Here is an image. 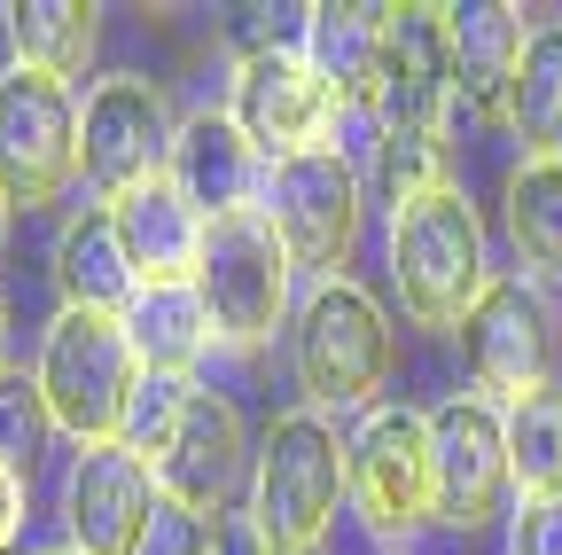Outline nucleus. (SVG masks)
Listing matches in <instances>:
<instances>
[{"mask_svg": "<svg viewBox=\"0 0 562 555\" xmlns=\"http://www.w3.org/2000/svg\"><path fill=\"white\" fill-rule=\"evenodd\" d=\"M336 501H351V462L321 407L273 414L258 462H250V524L266 532L273 555H313L321 532L336 524Z\"/></svg>", "mask_w": 562, "mask_h": 555, "instance_id": "1", "label": "nucleus"}, {"mask_svg": "<svg viewBox=\"0 0 562 555\" xmlns=\"http://www.w3.org/2000/svg\"><path fill=\"white\" fill-rule=\"evenodd\" d=\"M391 282H398V313L414 329H461L469 306L492 290L484 227L453 180L430 196L391 203Z\"/></svg>", "mask_w": 562, "mask_h": 555, "instance_id": "2", "label": "nucleus"}, {"mask_svg": "<svg viewBox=\"0 0 562 555\" xmlns=\"http://www.w3.org/2000/svg\"><path fill=\"white\" fill-rule=\"evenodd\" d=\"M55 431H70L79 446H110L125 439V414H133V391H140V360L125 344V321L117 313H55L47 336H40V368H32Z\"/></svg>", "mask_w": 562, "mask_h": 555, "instance_id": "3", "label": "nucleus"}, {"mask_svg": "<svg viewBox=\"0 0 562 555\" xmlns=\"http://www.w3.org/2000/svg\"><path fill=\"white\" fill-rule=\"evenodd\" d=\"M297 384H305V407L321 414H344V407H375V391H391V368H398V329L391 313L375 306V290L344 282H321L305 306H297Z\"/></svg>", "mask_w": 562, "mask_h": 555, "instance_id": "4", "label": "nucleus"}, {"mask_svg": "<svg viewBox=\"0 0 562 555\" xmlns=\"http://www.w3.org/2000/svg\"><path fill=\"white\" fill-rule=\"evenodd\" d=\"M266 227L281 235L297 274H321V282H344L351 251H360V220H368V196H360V165L344 149H305V157H281L266 165V196H258Z\"/></svg>", "mask_w": 562, "mask_h": 555, "instance_id": "5", "label": "nucleus"}, {"mask_svg": "<svg viewBox=\"0 0 562 555\" xmlns=\"http://www.w3.org/2000/svg\"><path fill=\"white\" fill-rule=\"evenodd\" d=\"M290 282H297V266L281 251V235L266 227V212L211 220L203 266H195V298H203L211 336H220L227 353H258V344L290 321Z\"/></svg>", "mask_w": 562, "mask_h": 555, "instance_id": "6", "label": "nucleus"}, {"mask_svg": "<svg viewBox=\"0 0 562 555\" xmlns=\"http://www.w3.org/2000/svg\"><path fill=\"white\" fill-rule=\"evenodd\" d=\"M172 142H180V118H172L157 79L117 71V79L87 87V102H79V180L102 203H125L133 188L165 180L172 173Z\"/></svg>", "mask_w": 562, "mask_h": 555, "instance_id": "7", "label": "nucleus"}, {"mask_svg": "<svg viewBox=\"0 0 562 555\" xmlns=\"http://www.w3.org/2000/svg\"><path fill=\"white\" fill-rule=\"evenodd\" d=\"M351 462V509L375 540H406L438 524V462H430V414L414 407H368L344 439Z\"/></svg>", "mask_w": 562, "mask_h": 555, "instance_id": "8", "label": "nucleus"}, {"mask_svg": "<svg viewBox=\"0 0 562 555\" xmlns=\"http://www.w3.org/2000/svg\"><path fill=\"white\" fill-rule=\"evenodd\" d=\"M79 180V102L47 71H0V196L9 212H47Z\"/></svg>", "mask_w": 562, "mask_h": 555, "instance_id": "9", "label": "nucleus"}, {"mask_svg": "<svg viewBox=\"0 0 562 555\" xmlns=\"http://www.w3.org/2000/svg\"><path fill=\"white\" fill-rule=\"evenodd\" d=\"M430 462H438V524L484 532L508 517L516 469H508V414L484 391H453L430 407Z\"/></svg>", "mask_w": 562, "mask_h": 555, "instance_id": "10", "label": "nucleus"}, {"mask_svg": "<svg viewBox=\"0 0 562 555\" xmlns=\"http://www.w3.org/2000/svg\"><path fill=\"white\" fill-rule=\"evenodd\" d=\"M336 118H344V102L328 95V79L313 71L305 47H281V40L243 47V63H235V125L258 142L266 165L328 149Z\"/></svg>", "mask_w": 562, "mask_h": 555, "instance_id": "11", "label": "nucleus"}, {"mask_svg": "<svg viewBox=\"0 0 562 555\" xmlns=\"http://www.w3.org/2000/svg\"><path fill=\"white\" fill-rule=\"evenodd\" d=\"M461 336V368L484 399H531L547 391L554 376V336H547V306L516 282V274H492V290L469 306V321L453 329Z\"/></svg>", "mask_w": 562, "mask_h": 555, "instance_id": "12", "label": "nucleus"}, {"mask_svg": "<svg viewBox=\"0 0 562 555\" xmlns=\"http://www.w3.org/2000/svg\"><path fill=\"white\" fill-rule=\"evenodd\" d=\"M157 469L140 462L125 439L110 446H79L63 469V532L79 555H133L140 532L157 517Z\"/></svg>", "mask_w": 562, "mask_h": 555, "instance_id": "13", "label": "nucleus"}, {"mask_svg": "<svg viewBox=\"0 0 562 555\" xmlns=\"http://www.w3.org/2000/svg\"><path fill=\"white\" fill-rule=\"evenodd\" d=\"M250 439H243V414H235V399L227 391H211V384H195L188 391V414L172 423V439L157 446V493L165 501H180V509H195V517H227V501H235V485L250 477Z\"/></svg>", "mask_w": 562, "mask_h": 555, "instance_id": "14", "label": "nucleus"}, {"mask_svg": "<svg viewBox=\"0 0 562 555\" xmlns=\"http://www.w3.org/2000/svg\"><path fill=\"white\" fill-rule=\"evenodd\" d=\"M453 110V9H391L383 16V87L375 118L383 133H438Z\"/></svg>", "mask_w": 562, "mask_h": 555, "instance_id": "15", "label": "nucleus"}, {"mask_svg": "<svg viewBox=\"0 0 562 555\" xmlns=\"http://www.w3.org/2000/svg\"><path fill=\"white\" fill-rule=\"evenodd\" d=\"M172 180H180V196L195 203L203 220H243V212H258V196H266V157L235 125V110H195V118H180Z\"/></svg>", "mask_w": 562, "mask_h": 555, "instance_id": "16", "label": "nucleus"}, {"mask_svg": "<svg viewBox=\"0 0 562 555\" xmlns=\"http://www.w3.org/2000/svg\"><path fill=\"white\" fill-rule=\"evenodd\" d=\"M55 290H63L70 313H117V321L140 298V266L125 251V227H117L110 203H79V212L63 220V235H55Z\"/></svg>", "mask_w": 562, "mask_h": 555, "instance_id": "17", "label": "nucleus"}, {"mask_svg": "<svg viewBox=\"0 0 562 555\" xmlns=\"http://www.w3.org/2000/svg\"><path fill=\"white\" fill-rule=\"evenodd\" d=\"M110 212H117L125 251H133V266H140V290H149V282H195L211 220L180 196V180H172V173H165V180H149V188H133L125 203H110Z\"/></svg>", "mask_w": 562, "mask_h": 555, "instance_id": "18", "label": "nucleus"}, {"mask_svg": "<svg viewBox=\"0 0 562 555\" xmlns=\"http://www.w3.org/2000/svg\"><path fill=\"white\" fill-rule=\"evenodd\" d=\"M524 16L484 0V9H453V110L508 125V79L524 63Z\"/></svg>", "mask_w": 562, "mask_h": 555, "instance_id": "19", "label": "nucleus"}, {"mask_svg": "<svg viewBox=\"0 0 562 555\" xmlns=\"http://www.w3.org/2000/svg\"><path fill=\"white\" fill-rule=\"evenodd\" d=\"M383 16L391 9H351V0H321L305 9V55L328 79V95L344 110H375L383 87Z\"/></svg>", "mask_w": 562, "mask_h": 555, "instance_id": "20", "label": "nucleus"}, {"mask_svg": "<svg viewBox=\"0 0 562 555\" xmlns=\"http://www.w3.org/2000/svg\"><path fill=\"white\" fill-rule=\"evenodd\" d=\"M125 344L140 376H195V360L211 353V313L195 298V282H149L133 306H125Z\"/></svg>", "mask_w": 562, "mask_h": 555, "instance_id": "21", "label": "nucleus"}, {"mask_svg": "<svg viewBox=\"0 0 562 555\" xmlns=\"http://www.w3.org/2000/svg\"><path fill=\"white\" fill-rule=\"evenodd\" d=\"M501 227L531 282H562V157H524L501 188Z\"/></svg>", "mask_w": 562, "mask_h": 555, "instance_id": "22", "label": "nucleus"}, {"mask_svg": "<svg viewBox=\"0 0 562 555\" xmlns=\"http://www.w3.org/2000/svg\"><path fill=\"white\" fill-rule=\"evenodd\" d=\"M94 40H102V9H87V0H16V9H9L16 63L63 79V87L94 63Z\"/></svg>", "mask_w": 562, "mask_h": 555, "instance_id": "23", "label": "nucleus"}, {"mask_svg": "<svg viewBox=\"0 0 562 555\" xmlns=\"http://www.w3.org/2000/svg\"><path fill=\"white\" fill-rule=\"evenodd\" d=\"M508 133L524 157H562V24H531L524 63L508 79Z\"/></svg>", "mask_w": 562, "mask_h": 555, "instance_id": "24", "label": "nucleus"}, {"mask_svg": "<svg viewBox=\"0 0 562 555\" xmlns=\"http://www.w3.org/2000/svg\"><path fill=\"white\" fill-rule=\"evenodd\" d=\"M508 469H516L524 501L562 493V384H547V391L508 407Z\"/></svg>", "mask_w": 562, "mask_h": 555, "instance_id": "25", "label": "nucleus"}, {"mask_svg": "<svg viewBox=\"0 0 562 555\" xmlns=\"http://www.w3.org/2000/svg\"><path fill=\"white\" fill-rule=\"evenodd\" d=\"M375 165H383L391 203H406V196H430V188H446V180H453V173H446V133H383Z\"/></svg>", "mask_w": 562, "mask_h": 555, "instance_id": "26", "label": "nucleus"}, {"mask_svg": "<svg viewBox=\"0 0 562 555\" xmlns=\"http://www.w3.org/2000/svg\"><path fill=\"white\" fill-rule=\"evenodd\" d=\"M47 431H55V414H47L40 384H32V376H9V384H0V462L32 477V462H40Z\"/></svg>", "mask_w": 562, "mask_h": 555, "instance_id": "27", "label": "nucleus"}, {"mask_svg": "<svg viewBox=\"0 0 562 555\" xmlns=\"http://www.w3.org/2000/svg\"><path fill=\"white\" fill-rule=\"evenodd\" d=\"M188 391H195V376H140L133 414H125V446H133L140 462H157V446L172 439V423L188 414Z\"/></svg>", "mask_w": 562, "mask_h": 555, "instance_id": "28", "label": "nucleus"}, {"mask_svg": "<svg viewBox=\"0 0 562 555\" xmlns=\"http://www.w3.org/2000/svg\"><path fill=\"white\" fill-rule=\"evenodd\" d=\"M133 555H211V517H195L180 501H157V517H149Z\"/></svg>", "mask_w": 562, "mask_h": 555, "instance_id": "29", "label": "nucleus"}, {"mask_svg": "<svg viewBox=\"0 0 562 555\" xmlns=\"http://www.w3.org/2000/svg\"><path fill=\"white\" fill-rule=\"evenodd\" d=\"M508 555H562V493L524 501L508 517Z\"/></svg>", "mask_w": 562, "mask_h": 555, "instance_id": "30", "label": "nucleus"}, {"mask_svg": "<svg viewBox=\"0 0 562 555\" xmlns=\"http://www.w3.org/2000/svg\"><path fill=\"white\" fill-rule=\"evenodd\" d=\"M24 509H32V477L0 462V555L16 547V532H24Z\"/></svg>", "mask_w": 562, "mask_h": 555, "instance_id": "31", "label": "nucleus"}, {"mask_svg": "<svg viewBox=\"0 0 562 555\" xmlns=\"http://www.w3.org/2000/svg\"><path fill=\"white\" fill-rule=\"evenodd\" d=\"M211 555H273V547H266V532L243 509V517H211Z\"/></svg>", "mask_w": 562, "mask_h": 555, "instance_id": "32", "label": "nucleus"}, {"mask_svg": "<svg viewBox=\"0 0 562 555\" xmlns=\"http://www.w3.org/2000/svg\"><path fill=\"white\" fill-rule=\"evenodd\" d=\"M16 368H9V306H0V384H9Z\"/></svg>", "mask_w": 562, "mask_h": 555, "instance_id": "33", "label": "nucleus"}, {"mask_svg": "<svg viewBox=\"0 0 562 555\" xmlns=\"http://www.w3.org/2000/svg\"><path fill=\"white\" fill-rule=\"evenodd\" d=\"M0 258H9V196H0Z\"/></svg>", "mask_w": 562, "mask_h": 555, "instance_id": "34", "label": "nucleus"}, {"mask_svg": "<svg viewBox=\"0 0 562 555\" xmlns=\"http://www.w3.org/2000/svg\"><path fill=\"white\" fill-rule=\"evenodd\" d=\"M47 555H79V547H47Z\"/></svg>", "mask_w": 562, "mask_h": 555, "instance_id": "35", "label": "nucleus"}]
</instances>
